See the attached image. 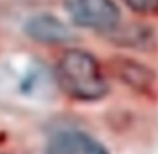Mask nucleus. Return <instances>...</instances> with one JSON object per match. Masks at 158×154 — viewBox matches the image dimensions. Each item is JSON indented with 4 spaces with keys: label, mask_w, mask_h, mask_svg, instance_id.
<instances>
[{
    "label": "nucleus",
    "mask_w": 158,
    "mask_h": 154,
    "mask_svg": "<svg viewBox=\"0 0 158 154\" xmlns=\"http://www.w3.org/2000/svg\"><path fill=\"white\" fill-rule=\"evenodd\" d=\"M61 92L78 102H97L109 93V84L97 58L83 49H68L55 67Z\"/></svg>",
    "instance_id": "f257e3e1"
},
{
    "label": "nucleus",
    "mask_w": 158,
    "mask_h": 154,
    "mask_svg": "<svg viewBox=\"0 0 158 154\" xmlns=\"http://www.w3.org/2000/svg\"><path fill=\"white\" fill-rule=\"evenodd\" d=\"M63 6L74 25L107 34L121 21V12L114 0H63Z\"/></svg>",
    "instance_id": "f03ea898"
},
{
    "label": "nucleus",
    "mask_w": 158,
    "mask_h": 154,
    "mask_svg": "<svg viewBox=\"0 0 158 154\" xmlns=\"http://www.w3.org/2000/svg\"><path fill=\"white\" fill-rule=\"evenodd\" d=\"M45 154H109V150L86 131L60 130L48 139Z\"/></svg>",
    "instance_id": "7ed1b4c3"
},
{
    "label": "nucleus",
    "mask_w": 158,
    "mask_h": 154,
    "mask_svg": "<svg viewBox=\"0 0 158 154\" xmlns=\"http://www.w3.org/2000/svg\"><path fill=\"white\" fill-rule=\"evenodd\" d=\"M23 31L31 40L46 46L68 44L75 40L69 26L52 14H37L29 17L25 21Z\"/></svg>",
    "instance_id": "20e7f679"
},
{
    "label": "nucleus",
    "mask_w": 158,
    "mask_h": 154,
    "mask_svg": "<svg viewBox=\"0 0 158 154\" xmlns=\"http://www.w3.org/2000/svg\"><path fill=\"white\" fill-rule=\"evenodd\" d=\"M110 64L115 76L138 93H149L157 83V73L144 63L127 56H118Z\"/></svg>",
    "instance_id": "39448f33"
},
{
    "label": "nucleus",
    "mask_w": 158,
    "mask_h": 154,
    "mask_svg": "<svg viewBox=\"0 0 158 154\" xmlns=\"http://www.w3.org/2000/svg\"><path fill=\"white\" fill-rule=\"evenodd\" d=\"M105 35H107L109 41H112L114 44L135 51H151L157 44L155 32L143 25H118L115 29H112Z\"/></svg>",
    "instance_id": "423d86ee"
},
{
    "label": "nucleus",
    "mask_w": 158,
    "mask_h": 154,
    "mask_svg": "<svg viewBox=\"0 0 158 154\" xmlns=\"http://www.w3.org/2000/svg\"><path fill=\"white\" fill-rule=\"evenodd\" d=\"M124 5L141 15H157L158 0H123Z\"/></svg>",
    "instance_id": "0eeeda50"
}]
</instances>
